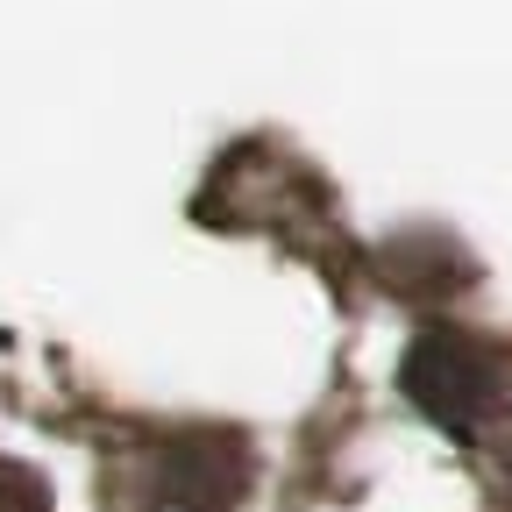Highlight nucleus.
I'll return each instance as SVG.
<instances>
[{"label": "nucleus", "instance_id": "1", "mask_svg": "<svg viewBox=\"0 0 512 512\" xmlns=\"http://www.w3.org/2000/svg\"><path fill=\"white\" fill-rule=\"evenodd\" d=\"M399 392L434 427L470 441L498 413V399H505V363L477 335H463V328H427V335H413V349L399 363Z\"/></svg>", "mask_w": 512, "mask_h": 512}, {"label": "nucleus", "instance_id": "2", "mask_svg": "<svg viewBox=\"0 0 512 512\" xmlns=\"http://www.w3.org/2000/svg\"><path fill=\"white\" fill-rule=\"evenodd\" d=\"M249 491V441L228 427L171 434L150 463V512H235Z\"/></svg>", "mask_w": 512, "mask_h": 512}, {"label": "nucleus", "instance_id": "3", "mask_svg": "<svg viewBox=\"0 0 512 512\" xmlns=\"http://www.w3.org/2000/svg\"><path fill=\"white\" fill-rule=\"evenodd\" d=\"M0 512H50V484L15 456H0Z\"/></svg>", "mask_w": 512, "mask_h": 512}]
</instances>
